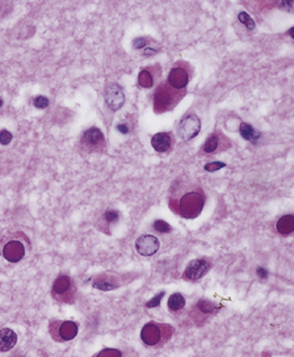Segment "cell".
I'll use <instances>...</instances> for the list:
<instances>
[{
	"label": "cell",
	"mask_w": 294,
	"mask_h": 357,
	"mask_svg": "<svg viewBox=\"0 0 294 357\" xmlns=\"http://www.w3.org/2000/svg\"><path fill=\"white\" fill-rule=\"evenodd\" d=\"M205 196L201 188L189 189L181 195L177 200H171V208L184 218H196L204 208Z\"/></svg>",
	"instance_id": "6da1fadb"
},
{
	"label": "cell",
	"mask_w": 294,
	"mask_h": 357,
	"mask_svg": "<svg viewBox=\"0 0 294 357\" xmlns=\"http://www.w3.org/2000/svg\"><path fill=\"white\" fill-rule=\"evenodd\" d=\"M173 330L172 326L163 325V323L150 322L146 323L141 331V339L143 344L147 347H163L169 339L172 338Z\"/></svg>",
	"instance_id": "7a4b0ae2"
},
{
	"label": "cell",
	"mask_w": 294,
	"mask_h": 357,
	"mask_svg": "<svg viewBox=\"0 0 294 357\" xmlns=\"http://www.w3.org/2000/svg\"><path fill=\"white\" fill-rule=\"evenodd\" d=\"M180 91L172 90L171 87L164 83L161 87H158L154 96V110L157 113H164L167 110L172 109L175 104L181 98Z\"/></svg>",
	"instance_id": "3957f363"
},
{
	"label": "cell",
	"mask_w": 294,
	"mask_h": 357,
	"mask_svg": "<svg viewBox=\"0 0 294 357\" xmlns=\"http://www.w3.org/2000/svg\"><path fill=\"white\" fill-rule=\"evenodd\" d=\"M51 295L58 302L72 303L75 299V285L72 280L66 275H61L53 284Z\"/></svg>",
	"instance_id": "277c9868"
},
{
	"label": "cell",
	"mask_w": 294,
	"mask_h": 357,
	"mask_svg": "<svg viewBox=\"0 0 294 357\" xmlns=\"http://www.w3.org/2000/svg\"><path fill=\"white\" fill-rule=\"evenodd\" d=\"M49 331L55 342H68L78 335L79 327L71 321H51Z\"/></svg>",
	"instance_id": "5b68a950"
},
{
	"label": "cell",
	"mask_w": 294,
	"mask_h": 357,
	"mask_svg": "<svg viewBox=\"0 0 294 357\" xmlns=\"http://www.w3.org/2000/svg\"><path fill=\"white\" fill-rule=\"evenodd\" d=\"M201 130V121L198 116L195 113L184 114L177 125V134L183 141H191Z\"/></svg>",
	"instance_id": "8992f818"
},
{
	"label": "cell",
	"mask_w": 294,
	"mask_h": 357,
	"mask_svg": "<svg viewBox=\"0 0 294 357\" xmlns=\"http://www.w3.org/2000/svg\"><path fill=\"white\" fill-rule=\"evenodd\" d=\"M104 101L109 109H121L122 105L125 104V94L122 87L117 83H109L104 91Z\"/></svg>",
	"instance_id": "52a82bcc"
},
{
	"label": "cell",
	"mask_w": 294,
	"mask_h": 357,
	"mask_svg": "<svg viewBox=\"0 0 294 357\" xmlns=\"http://www.w3.org/2000/svg\"><path fill=\"white\" fill-rule=\"evenodd\" d=\"M188 83H189L188 68H187L184 65H181V62L171 68V71H169L168 74V78H167V84H168L172 90L181 91V92H183V91L185 90V87L188 86Z\"/></svg>",
	"instance_id": "ba28073f"
},
{
	"label": "cell",
	"mask_w": 294,
	"mask_h": 357,
	"mask_svg": "<svg viewBox=\"0 0 294 357\" xmlns=\"http://www.w3.org/2000/svg\"><path fill=\"white\" fill-rule=\"evenodd\" d=\"M210 268L212 264L206 259H195L187 265L183 279L187 281H198L208 273Z\"/></svg>",
	"instance_id": "9c48e42d"
},
{
	"label": "cell",
	"mask_w": 294,
	"mask_h": 357,
	"mask_svg": "<svg viewBox=\"0 0 294 357\" xmlns=\"http://www.w3.org/2000/svg\"><path fill=\"white\" fill-rule=\"evenodd\" d=\"M82 145L87 151H98L105 147L104 134L98 128H91L86 130L82 137Z\"/></svg>",
	"instance_id": "30bf717a"
},
{
	"label": "cell",
	"mask_w": 294,
	"mask_h": 357,
	"mask_svg": "<svg viewBox=\"0 0 294 357\" xmlns=\"http://www.w3.org/2000/svg\"><path fill=\"white\" fill-rule=\"evenodd\" d=\"M218 310H220V306L214 302H210L209 299H200L196 303V307H195V311H193L192 314L193 321L201 326L206 321L208 317L217 314Z\"/></svg>",
	"instance_id": "8fae6325"
},
{
	"label": "cell",
	"mask_w": 294,
	"mask_h": 357,
	"mask_svg": "<svg viewBox=\"0 0 294 357\" xmlns=\"http://www.w3.org/2000/svg\"><path fill=\"white\" fill-rule=\"evenodd\" d=\"M161 243L157 236L145 234L141 235L135 242V250L139 255L142 256H153L159 251Z\"/></svg>",
	"instance_id": "7c38bea8"
},
{
	"label": "cell",
	"mask_w": 294,
	"mask_h": 357,
	"mask_svg": "<svg viewBox=\"0 0 294 357\" xmlns=\"http://www.w3.org/2000/svg\"><path fill=\"white\" fill-rule=\"evenodd\" d=\"M4 259L9 263H17L25 255V247L20 240H11L3 247Z\"/></svg>",
	"instance_id": "4fadbf2b"
},
{
	"label": "cell",
	"mask_w": 294,
	"mask_h": 357,
	"mask_svg": "<svg viewBox=\"0 0 294 357\" xmlns=\"http://www.w3.org/2000/svg\"><path fill=\"white\" fill-rule=\"evenodd\" d=\"M92 285L96 289H100V291H113V289L120 287L121 284H120V281L116 277L105 273V275H100L96 279H94Z\"/></svg>",
	"instance_id": "5bb4252c"
},
{
	"label": "cell",
	"mask_w": 294,
	"mask_h": 357,
	"mask_svg": "<svg viewBox=\"0 0 294 357\" xmlns=\"http://www.w3.org/2000/svg\"><path fill=\"white\" fill-rule=\"evenodd\" d=\"M226 138L222 133H213L212 135H209L208 139L205 141L204 146H202V153L204 154H216L217 151H220L222 147V141H225Z\"/></svg>",
	"instance_id": "9a60e30c"
},
{
	"label": "cell",
	"mask_w": 294,
	"mask_h": 357,
	"mask_svg": "<svg viewBox=\"0 0 294 357\" xmlns=\"http://www.w3.org/2000/svg\"><path fill=\"white\" fill-rule=\"evenodd\" d=\"M172 139L169 133H158L151 138V146L158 153H165L171 149Z\"/></svg>",
	"instance_id": "2e32d148"
},
{
	"label": "cell",
	"mask_w": 294,
	"mask_h": 357,
	"mask_svg": "<svg viewBox=\"0 0 294 357\" xmlns=\"http://www.w3.org/2000/svg\"><path fill=\"white\" fill-rule=\"evenodd\" d=\"M17 343V335L11 328L0 330V352H7L12 350Z\"/></svg>",
	"instance_id": "e0dca14e"
},
{
	"label": "cell",
	"mask_w": 294,
	"mask_h": 357,
	"mask_svg": "<svg viewBox=\"0 0 294 357\" xmlns=\"http://www.w3.org/2000/svg\"><path fill=\"white\" fill-rule=\"evenodd\" d=\"M239 133L246 141L252 142V143H258V141L261 138V134H260L255 128H252L250 124H246V122H242V124H240Z\"/></svg>",
	"instance_id": "ac0fdd59"
},
{
	"label": "cell",
	"mask_w": 294,
	"mask_h": 357,
	"mask_svg": "<svg viewBox=\"0 0 294 357\" xmlns=\"http://www.w3.org/2000/svg\"><path fill=\"white\" fill-rule=\"evenodd\" d=\"M276 228L281 235H289L294 230V217L292 214H287V216L281 217L277 224H276Z\"/></svg>",
	"instance_id": "d6986e66"
},
{
	"label": "cell",
	"mask_w": 294,
	"mask_h": 357,
	"mask_svg": "<svg viewBox=\"0 0 294 357\" xmlns=\"http://www.w3.org/2000/svg\"><path fill=\"white\" fill-rule=\"evenodd\" d=\"M185 307V298L184 295L180 293H173L168 298V309L172 313H177V311L183 310Z\"/></svg>",
	"instance_id": "ffe728a7"
},
{
	"label": "cell",
	"mask_w": 294,
	"mask_h": 357,
	"mask_svg": "<svg viewBox=\"0 0 294 357\" xmlns=\"http://www.w3.org/2000/svg\"><path fill=\"white\" fill-rule=\"evenodd\" d=\"M138 84L142 88H151L154 86V75L150 68L142 70L138 75Z\"/></svg>",
	"instance_id": "44dd1931"
},
{
	"label": "cell",
	"mask_w": 294,
	"mask_h": 357,
	"mask_svg": "<svg viewBox=\"0 0 294 357\" xmlns=\"http://www.w3.org/2000/svg\"><path fill=\"white\" fill-rule=\"evenodd\" d=\"M118 218H120V213H118V210H116V209H109V210H106V212L102 214V222H104L106 226L116 224L118 221Z\"/></svg>",
	"instance_id": "7402d4cb"
},
{
	"label": "cell",
	"mask_w": 294,
	"mask_h": 357,
	"mask_svg": "<svg viewBox=\"0 0 294 357\" xmlns=\"http://www.w3.org/2000/svg\"><path fill=\"white\" fill-rule=\"evenodd\" d=\"M238 20L243 24L244 27L247 28V31H254V29H255V21H254V19H252L251 16L248 15L247 12L244 11L239 12V13H238Z\"/></svg>",
	"instance_id": "603a6c76"
},
{
	"label": "cell",
	"mask_w": 294,
	"mask_h": 357,
	"mask_svg": "<svg viewBox=\"0 0 294 357\" xmlns=\"http://www.w3.org/2000/svg\"><path fill=\"white\" fill-rule=\"evenodd\" d=\"M153 227H154V230H157V231L162 232V234H165V232H169L171 230H172V227H171V226H169V225L163 220L155 221L153 225Z\"/></svg>",
	"instance_id": "cb8c5ba5"
},
{
	"label": "cell",
	"mask_w": 294,
	"mask_h": 357,
	"mask_svg": "<svg viewBox=\"0 0 294 357\" xmlns=\"http://www.w3.org/2000/svg\"><path fill=\"white\" fill-rule=\"evenodd\" d=\"M164 297V292H161V293H158L157 295H154L153 299H150L146 302V307H149V309H153V307H157L161 305V301L162 298Z\"/></svg>",
	"instance_id": "d4e9b609"
},
{
	"label": "cell",
	"mask_w": 294,
	"mask_h": 357,
	"mask_svg": "<svg viewBox=\"0 0 294 357\" xmlns=\"http://www.w3.org/2000/svg\"><path fill=\"white\" fill-rule=\"evenodd\" d=\"M33 104H34L35 108L38 109H45L49 105V98L45 97V96H37V97L33 100Z\"/></svg>",
	"instance_id": "484cf974"
},
{
	"label": "cell",
	"mask_w": 294,
	"mask_h": 357,
	"mask_svg": "<svg viewBox=\"0 0 294 357\" xmlns=\"http://www.w3.org/2000/svg\"><path fill=\"white\" fill-rule=\"evenodd\" d=\"M12 138H13V135H12L8 130L3 129V130H0V143L4 146H7L11 143L12 141Z\"/></svg>",
	"instance_id": "4316f807"
},
{
	"label": "cell",
	"mask_w": 294,
	"mask_h": 357,
	"mask_svg": "<svg viewBox=\"0 0 294 357\" xmlns=\"http://www.w3.org/2000/svg\"><path fill=\"white\" fill-rule=\"evenodd\" d=\"M226 167V163H222V162H212V163H208L205 165V169L208 172H214V171H218V169L224 168Z\"/></svg>",
	"instance_id": "83f0119b"
},
{
	"label": "cell",
	"mask_w": 294,
	"mask_h": 357,
	"mask_svg": "<svg viewBox=\"0 0 294 357\" xmlns=\"http://www.w3.org/2000/svg\"><path fill=\"white\" fill-rule=\"evenodd\" d=\"M147 45H149V41H147L146 37H138V38H135L133 41V47L134 49H137V50H139V49H145V47H147Z\"/></svg>",
	"instance_id": "f1b7e54d"
},
{
	"label": "cell",
	"mask_w": 294,
	"mask_h": 357,
	"mask_svg": "<svg viewBox=\"0 0 294 357\" xmlns=\"http://www.w3.org/2000/svg\"><path fill=\"white\" fill-rule=\"evenodd\" d=\"M98 356H122V352L121 351H117V350H102L101 352H98Z\"/></svg>",
	"instance_id": "f546056e"
},
{
	"label": "cell",
	"mask_w": 294,
	"mask_h": 357,
	"mask_svg": "<svg viewBox=\"0 0 294 357\" xmlns=\"http://www.w3.org/2000/svg\"><path fill=\"white\" fill-rule=\"evenodd\" d=\"M256 273H258V276H259L260 279L265 280L268 277L267 269H264V268H261V267H259L258 269H256Z\"/></svg>",
	"instance_id": "4dcf8cb0"
},
{
	"label": "cell",
	"mask_w": 294,
	"mask_h": 357,
	"mask_svg": "<svg viewBox=\"0 0 294 357\" xmlns=\"http://www.w3.org/2000/svg\"><path fill=\"white\" fill-rule=\"evenodd\" d=\"M117 130L120 133L122 134H126L129 133V125L128 124H118L117 125Z\"/></svg>",
	"instance_id": "1f68e13d"
},
{
	"label": "cell",
	"mask_w": 294,
	"mask_h": 357,
	"mask_svg": "<svg viewBox=\"0 0 294 357\" xmlns=\"http://www.w3.org/2000/svg\"><path fill=\"white\" fill-rule=\"evenodd\" d=\"M158 51L155 50V49H151V47H145L143 49V55L145 57H150V55H154V54H157Z\"/></svg>",
	"instance_id": "d6a6232c"
},
{
	"label": "cell",
	"mask_w": 294,
	"mask_h": 357,
	"mask_svg": "<svg viewBox=\"0 0 294 357\" xmlns=\"http://www.w3.org/2000/svg\"><path fill=\"white\" fill-rule=\"evenodd\" d=\"M293 5H294L293 1H283V3L280 4V7H281V8H287L288 11H291L292 7H293Z\"/></svg>",
	"instance_id": "836d02e7"
},
{
	"label": "cell",
	"mask_w": 294,
	"mask_h": 357,
	"mask_svg": "<svg viewBox=\"0 0 294 357\" xmlns=\"http://www.w3.org/2000/svg\"><path fill=\"white\" fill-rule=\"evenodd\" d=\"M1 105H3V100L0 98V108H1Z\"/></svg>",
	"instance_id": "e575fe53"
}]
</instances>
